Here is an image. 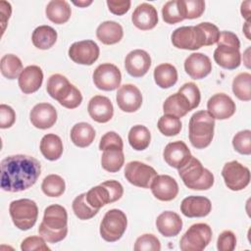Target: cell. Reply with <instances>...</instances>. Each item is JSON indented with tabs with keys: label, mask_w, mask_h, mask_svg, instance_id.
<instances>
[{
	"label": "cell",
	"mask_w": 251,
	"mask_h": 251,
	"mask_svg": "<svg viewBox=\"0 0 251 251\" xmlns=\"http://www.w3.org/2000/svg\"><path fill=\"white\" fill-rule=\"evenodd\" d=\"M40 174V163L34 157L8 156L1 161V188L9 192L24 191L37 181Z\"/></svg>",
	"instance_id": "1"
},
{
	"label": "cell",
	"mask_w": 251,
	"mask_h": 251,
	"mask_svg": "<svg viewBox=\"0 0 251 251\" xmlns=\"http://www.w3.org/2000/svg\"><path fill=\"white\" fill-rule=\"evenodd\" d=\"M38 233L49 243L62 241L68 233V213L65 207L53 204L44 210Z\"/></svg>",
	"instance_id": "2"
},
{
	"label": "cell",
	"mask_w": 251,
	"mask_h": 251,
	"mask_svg": "<svg viewBox=\"0 0 251 251\" xmlns=\"http://www.w3.org/2000/svg\"><path fill=\"white\" fill-rule=\"evenodd\" d=\"M218 47L214 51V60L222 68L235 70L240 66L241 54L238 36L227 30L220 32Z\"/></svg>",
	"instance_id": "3"
},
{
	"label": "cell",
	"mask_w": 251,
	"mask_h": 251,
	"mask_svg": "<svg viewBox=\"0 0 251 251\" xmlns=\"http://www.w3.org/2000/svg\"><path fill=\"white\" fill-rule=\"evenodd\" d=\"M46 90L53 99L68 109H75L82 102L80 91L60 74H54L48 78Z\"/></svg>",
	"instance_id": "4"
},
{
	"label": "cell",
	"mask_w": 251,
	"mask_h": 251,
	"mask_svg": "<svg viewBox=\"0 0 251 251\" xmlns=\"http://www.w3.org/2000/svg\"><path fill=\"white\" fill-rule=\"evenodd\" d=\"M215 119L208 111H198L189 120L188 137L196 149H204L210 145L214 137Z\"/></svg>",
	"instance_id": "5"
},
{
	"label": "cell",
	"mask_w": 251,
	"mask_h": 251,
	"mask_svg": "<svg viewBox=\"0 0 251 251\" xmlns=\"http://www.w3.org/2000/svg\"><path fill=\"white\" fill-rule=\"evenodd\" d=\"M178 175L184 185L193 190H207L213 186L215 181L214 175L193 156L178 169Z\"/></svg>",
	"instance_id": "6"
},
{
	"label": "cell",
	"mask_w": 251,
	"mask_h": 251,
	"mask_svg": "<svg viewBox=\"0 0 251 251\" xmlns=\"http://www.w3.org/2000/svg\"><path fill=\"white\" fill-rule=\"evenodd\" d=\"M9 213L13 224L21 230L31 228L38 217V207L33 200L24 198L10 203Z\"/></svg>",
	"instance_id": "7"
},
{
	"label": "cell",
	"mask_w": 251,
	"mask_h": 251,
	"mask_svg": "<svg viewBox=\"0 0 251 251\" xmlns=\"http://www.w3.org/2000/svg\"><path fill=\"white\" fill-rule=\"evenodd\" d=\"M127 226L126 214L119 209L106 212L100 223V235L108 242L118 241L125 233Z\"/></svg>",
	"instance_id": "8"
},
{
	"label": "cell",
	"mask_w": 251,
	"mask_h": 251,
	"mask_svg": "<svg viewBox=\"0 0 251 251\" xmlns=\"http://www.w3.org/2000/svg\"><path fill=\"white\" fill-rule=\"evenodd\" d=\"M212 228L209 225L198 223L192 225L182 235L179 248L182 251H202L210 243Z\"/></svg>",
	"instance_id": "9"
},
{
	"label": "cell",
	"mask_w": 251,
	"mask_h": 251,
	"mask_svg": "<svg viewBox=\"0 0 251 251\" xmlns=\"http://www.w3.org/2000/svg\"><path fill=\"white\" fill-rule=\"evenodd\" d=\"M175 47L184 50H197L206 45L203 30L199 25L180 26L175 29L171 36Z\"/></svg>",
	"instance_id": "10"
},
{
	"label": "cell",
	"mask_w": 251,
	"mask_h": 251,
	"mask_svg": "<svg viewBox=\"0 0 251 251\" xmlns=\"http://www.w3.org/2000/svg\"><path fill=\"white\" fill-rule=\"evenodd\" d=\"M222 176L225 184L232 191L244 189L250 182V171L237 161H230L224 165Z\"/></svg>",
	"instance_id": "11"
},
{
	"label": "cell",
	"mask_w": 251,
	"mask_h": 251,
	"mask_svg": "<svg viewBox=\"0 0 251 251\" xmlns=\"http://www.w3.org/2000/svg\"><path fill=\"white\" fill-rule=\"evenodd\" d=\"M157 176L154 168L139 161H131L126 165L125 177L134 186L150 188L153 179Z\"/></svg>",
	"instance_id": "12"
},
{
	"label": "cell",
	"mask_w": 251,
	"mask_h": 251,
	"mask_svg": "<svg viewBox=\"0 0 251 251\" xmlns=\"http://www.w3.org/2000/svg\"><path fill=\"white\" fill-rule=\"evenodd\" d=\"M93 82L98 89L112 91L117 89L122 81V74L117 66L104 63L99 65L92 75Z\"/></svg>",
	"instance_id": "13"
},
{
	"label": "cell",
	"mask_w": 251,
	"mask_h": 251,
	"mask_svg": "<svg viewBox=\"0 0 251 251\" xmlns=\"http://www.w3.org/2000/svg\"><path fill=\"white\" fill-rule=\"evenodd\" d=\"M69 57L79 65H92L99 57L100 49L93 40H80L75 42L69 48Z\"/></svg>",
	"instance_id": "14"
},
{
	"label": "cell",
	"mask_w": 251,
	"mask_h": 251,
	"mask_svg": "<svg viewBox=\"0 0 251 251\" xmlns=\"http://www.w3.org/2000/svg\"><path fill=\"white\" fill-rule=\"evenodd\" d=\"M116 100L119 108L126 113L136 112L142 104V94L134 84H124L118 89Z\"/></svg>",
	"instance_id": "15"
},
{
	"label": "cell",
	"mask_w": 251,
	"mask_h": 251,
	"mask_svg": "<svg viewBox=\"0 0 251 251\" xmlns=\"http://www.w3.org/2000/svg\"><path fill=\"white\" fill-rule=\"evenodd\" d=\"M151 67L150 55L141 49L130 51L125 60V68L127 74L133 77H141L147 74Z\"/></svg>",
	"instance_id": "16"
},
{
	"label": "cell",
	"mask_w": 251,
	"mask_h": 251,
	"mask_svg": "<svg viewBox=\"0 0 251 251\" xmlns=\"http://www.w3.org/2000/svg\"><path fill=\"white\" fill-rule=\"evenodd\" d=\"M207 109L214 119L226 120L233 116L236 106L228 95L225 93H216L208 100Z\"/></svg>",
	"instance_id": "17"
},
{
	"label": "cell",
	"mask_w": 251,
	"mask_h": 251,
	"mask_svg": "<svg viewBox=\"0 0 251 251\" xmlns=\"http://www.w3.org/2000/svg\"><path fill=\"white\" fill-rule=\"evenodd\" d=\"M191 156L192 155L190 153L189 148L181 140H176L168 143L163 152L165 162L169 166L177 170L181 168L183 165H185L191 158Z\"/></svg>",
	"instance_id": "18"
},
{
	"label": "cell",
	"mask_w": 251,
	"mask_h": 251,
	"mask_svg": "<svg viewBox=\"0 0 251 251\" xmlns=\"http://www.w3.org/2000/svg\"><path fill=\"white\" fill-rule=\"evenodd\" d=\"M150 189L158 200L171 201L178 193V184L171 176L157 175L150 185Z\"/></svg>",
	"instance_id": "19"
},
{
	"label": "cell",
	"mask_w": 251,
	"mask_h": 251,
	"mask_svg": "<svg viewBox=\"0 0 251 251\" xmlns=\"http://www.w3.org/2000/svg\"><path fill=\"white\" fill-rule=\"evenodd\" d=\"M29 120L33 126L46 129L53 126L57 121V111L49 103L36 104L29 113Z\"/></svg>",
	"instance_id": "20"
},
{
	"label": "cell",
	"mask_w": 251,
	"mask_h": 251,
	"mask_svg": "<svg viewBox=\"0 0 251 251\" xmlns=\"http://www.w3.org/2000/svg\"><path fill=\"white\" fill-rule=\"evenodd\" d=\"M87 111L90 118L100 124L109 122L114 115V107L111 100L103 95L93 96L88 102Z\"/></svg>",
	"instance_id": "21"
},
{
	"label": "cell",
	"mask_w": 251,
	"mask_h": 251,
	"mask_svg": "<svg viewBox=\"0 0 251 251\" xmlns=\"http://www.w3.org/2000/svg\"><path fill=\"white\" fill-rule=\"evenodd\" d=\"M184 70L193 79H201L212 71L210 58L203 53H192L184 61Z\"/></svg>",
	"instance_id": "22"
},
{
	"label": "cell",
	"mask_w": 251,
	"mask_h": 251,
	"mask_svg": "<svg viewBox=\"0 0 251 251\" xmlns=\"http://www.w3.org/2000/svg\"><path fill=\"white\" fill-rule=\"evenodd\" d=\"M212 210L211 201L204 196H188L181 201L180 211L188 218H203Z\"/></svg>",
	"instance_id": "23"
},
{
	"label": "cell",
	"mask_w": 251,
	"mask_h": 251,
	"mask_svg": "<svg viewBox=\"0 0 251 251\" xmlns=\"http://www.w3.org/2000/svg\"><path fill=\"white\" fill-rule=\"evenodd\" d=\"M132 24L141 30L152 29L158 24V13L156 8L149 3L139 4L131 15Z\"/></svg>",
	"instance_id": "24"
},
{
	"label": "cell",
	"mask_w": 251,
	"mask_h": 251,
	"mask_svg": "<svg viewBox=\"0 0 251 251\" xmlns=\"http://www.w3.org/2000/svg\"><path fill=\"white\" fill-rule=\"evenodd\" d=\"M42 81L43 72L41 68L36 65L25 67L18 78L20 89L25 94H31L37 91L40 88Z\"/></svg>",
	"instance_id": "25"
},
{
	"label": "cell",
	"mask_w": 251,
	"mask_h": 251,
	"mask_svg": "<svg viewBox=\"0 0 251 251\" xmlns=\"http://www.w3.org/2000/svg\"><path fill=\"white\" fill-rule=\"evenodd\" d=\"M156 226L163 236H176L182 228V220L176 213L173 211H165L157 217Z\"/></svg>",
	"instance_id": "26"
},
{
	"label": "cell",
	"mask_w": 251,
	"mask_h": 251,
	"mask_svg": "<svg viewBox=\"0 0 251 251\" xmlns=\"http://www.w3.org/2000/svg\"><path fill=\"white\" fill-rule=\"evenodd\" d=\"M96 36L103 44L112 45L121 41L124 36V30L119 23L105 21L98 25Z\"/></svg>",
	"instance_id": "27"
},
{
	"label": "cell",
	"mask_w": 251,
	"mask_h": 251,
	"mask_svg": "<svg viewBox=\"0 0 251 251\" xmlns=\"http://www.w3.org/2000/svg\"><path fill=\"white\" fill-rule=\"evenodd\" d=\"M191 110L193 109L187 98L178 91L169 96L163 104L165 115H173L177 118L184 117Z\"/></svg>",
	"instance_id": "28"
},
{
	"label": "cell",
	"mask_w": 251,
	"mask_h": 251,
	"mask_svg": "<svg viewBox=\"0 0 251 251\" xmlns=\"http://www.w3.org/2000/svg\"><path fill=\"white\" fill-rule=\"evenodd\" d=\"M45 14L52 23L62 25L70 20L72 10L65 0H51L46 6Z\"/></svg>",
	"instance_id": "29"
},
{
	"label": "cell",
	"mask_w": 251,
	"mask_h": 251,
	"mask_svg": "<svg viewBox=\"0 0 251 251\" xmlns=\"http://www.w3.org/2000/svg\"><path fill=\"white\" fill-rule=\"evenodd\" d=\"M40 152L49 161L58 160L63 154V142L57 134L47 133L45 134L40 141Z\"/></svg>",
	"instance_id": "30"
},
{
	"label": "cell",
	"mask_w": 251,
	"mask_h": 251,
	"mask_svg": "<svg viewBox=\"0 0 251 251\" xmlns=\"http://www.w3.org/2000/svg\"><path fill=\"white\" fill-rule=\"evenodd\" d=\"M71 140L73 143L80 148L89 146L95 138V129L91 125L80 122L75 124L71 129Z\"/></svg>",
	"instance_id": "31"
},
{
	"label": "cell",
	"mask_w": 251,
	"mask_h": 251,
	"mask_svg": "<svg viewBox=\"0 0 251 251\" xmlns=\"http://www.w3.org/2000/svg\"><path fill=\"white\" fill-rule=\"evenodd\" d=\"M57 31L50 25L37 26L31 35L33 45L41 50H47L51 48L57 40Z\"/></svg>",
	"instance_id": "32"
},
{
	"label": "cell",
	"mask_w": 251,
	"mask_h": 251,
	"mask_svg": "<svg viewBox=\"0 0 251 251\" xmlns=\"http://www.w3.org/2000/svg\"><path fill=\"white\" fill-rule=\"evenodd\" d=\"M154 80L161 88H170L177 81V71L169 63L158 65L154 70Z\"/></svg>",
	"instance_id": "33"
},
{
	"label": "cell",
	"mask_w": 251,
	"mask_h": 251,
	"mask_svg": "<svg viewBox=\"0 0 251 251\" xmlns=\"http://www.w3.org/2000/svg\"><path fill=\"white\" fill-rule=\"evenodd\" d=\"M125 163L123 149L118 147H109L103 151L101 157L102 168L110 173L119 172Z\"/></svg>",
	"instance_id": "34"
},
{
	"label": "cell",
	"mask_w": 251,
	"mask_h": 251,
	"mask_svg": "<svg viewBox=\"0 0 251 251\" xmlns=\"http://www.w3.org/2000/svg\"><path fill=\"white\" fill-rule=\"evenodd\" d=\"M127 139L130 146L134 150L142 151L149 146L151 141V133L145 126L136 125L129 129Z\"/></svg>",
	"instance_id": "35"
},
{
	"label": "cell",
	"mask_w": 251,
	"mask_h": 251,
	"mask_svg": "<svg viewBox=\"0 0 251 251\" xmlns=\"http://www.w3.org/2000/svg\"><path fill=\"white\" fill-rule=\"evenodd\" d=\"M0 69L1 74L8 79L17 78L24 70L21 59L14 54H6L1 58Z\"/></svg>",
	"instance_id": "36"
},
{
	"label": "cell",
	"mask_w": 251,
	"mask_h": 251,
	"mask_svg": "<svg viewBox=\"0 0 251 251\" xmlns=\"http://www.w3.org/2000/svg\"><path fill=\"white\" fill-rule=\"evenodd\" d=\"M232 91L241 101L251 100V75L240 73L232 80Z\"/></svg>",
	"instance_id": "37"
},
{
	"label": "cell",
	"mask_w": 251,
	"mask_h": 251,
	"mask_svg": "<svg viewBox=\"0 0 251 251\" xmlns=\"http://www.w3.org/2000/svg\"><path fill=\"white\" fill-rule=\"evenodd\" d=\"M41 189L43 193L49 197H59L65 192L66 183L62 176L52 174L44 177Z\"/></svg>",
	"instance_id": "38"
},
{
	"label": "cell",
	"mask_w": 251,
	"mask_h": 251,
	"mask_svg": "<svg viewBox=\"0 0 251 251\" xmlns=\"http://www.w3.org/2000/svg\"><path fill=\"white\" fill-rule=\"evenodd\" d=\"M72 207L75 215L79 220H89L93 218L99 211L88 204L86 200V193H81L76 196L73 201Z\"/></svg>",
	"instance_id": "39"
},
{
	"label": "cell",
	"mask_w": 251,
	"mask_h": 251,
	"mask_svg": "<svg viewBox=\"0 0 251 251\" xmlns=\"http://www.w3.org/2000/svg\"><path fill=\"white\" fill-rule=\"evenodd\" d=\"M86 200L91 207L98 210L106 204L111 203L109 191L102 184H99L89 189L86 192Z\"/></svg>",
	"instance_id": "40"
},
{
	"label": "cell",
	"mask_w": 251,
	"mask_h": 251,
	"mask_svg": "<svg viewBox=\"0 0 251 251\" xmlns=\"http://www.w3.org/2000/svg\"><path fill=\"white\" fill-rule=\"evenodd\" d=\"M183 19L193 20L201 17L205 10L203 0H177Z\"/></svg>",
	"instance_id": "41"
},
{
	"label": "cell",
	"mask_w": 251,
	"mask_h": 251,
	"mask_svg": "<svg viewBox=\"0 0 251 251\" xmlns=\"http://www.w3.org/2000/svg\"><path fill=\"white\" fill-rule=\"evenodd\" d=\"M157 126L165 136H174L180 132L182 125L179 118L173 115H164L159 119Z\"/></svg>",
	"instance_id": "42"
},
{
	"label": "cell",
	"mask_w": 251,
	"mask_h": 251,
	"mask_svg": "<svg viewBox=\"0 0 251 251\" xmlns=\"http://www.w3.org/2000/svg\"><path fill=\"white\" fill-rule=\"evenodd\" d=\"M162 17L165 23L170 25H174L184 20L180 8L178 6L177 0H172L165 3V5L162 8Z\"/></svg>",
	"instance_id": "43"
},
{
	"label": "cell",
	"mask_w": 251,
	"mask_h": 251,
	"mask_svg": "<svg viewBox=\"0 0 251 251\" xmlns=\"http://www.w3.org/2000/svg\"><path fill=\"white\" fill-rule=\"evenodd\" d=\"M232 146L238 153L242 155L251 154V131L244 129L238 131L232 138Z\"/></svg>",
	"instance_id": "44"
},
{
	"label": "cell",
	"mask_w": 251,
	"mask_h": 251,
	"mask_svg": "<svg viewBox=\"0 0 251 251\" xmlns=\"http://www.w3.org/2000/svg\"><path fill=\"white\" fill-rule=\"evenodd\" d=\"M133 248L135 251H160L161 243L154 234L145 233L136 239Z\"/></svg>",
	"instance_id": "45"
},
{
	"label": "cell",
	"mask_w": 251,
	"mask_h": 251,
	"mask_svg": "<svg viewBox=\"0 0 251 251\" xmlns=\"http://www.w3.org/2000/svg\"><path fill=\"white\" fill-rule=\"evenodd\" d=\"M178 92L182 93L187 100L189 101L192 109H195L199 106L201 100V94L198 86L193 82L184 83L179 89Z\"/></svg>",
	"instance_id": "46"
},
{
	"label": "cell",
	"mask_w": 251,
	"mask_h": 251,
	"mask_svg": "<svg viewBox=\"0 0 251 251\" xmlns=\"http://www.w3.org/2000/svg\"><path fill=\"white\" fill-rule=\"evenodd\" d=\"M45 239L41 236H28L25 238L21 243V249L23 251H49L50 248L45 243Z\"/></svg>",
	"instance_id": "47"
},
{
	"label": "cell",
	"mask_w": 251,
	"mask_h": 251,
	"mask_svg": "<svg viewBox=\"0 0 251 251\" xmlns=\"http://www.w3.org/2000/svg\"><path fill=\"white\" fill-rule=\"evenodd\" d=\"M236 245L235 234L230 230H224L218 237L217 248L219 251H232Z\"/></svg>",
	"instance_id": "48"
},
{
	"label": "cell",
	"mask_w": 251,
	"mask_h": 251,
	"mask_svg": "<svg viewBox=\"0 0 251 251\" xmlns=\"http://www.w3.org/2000/svg\"><path fill=\"white\" fill-rule=\"evenodd\" d=\"M109 147H118L120 149L124 148V143L122 137L115 131L106 132L100 139L99 149L104 151Z\"/></svg>",
	"instance_id": "49"
},
{
	"label": "cell",
	"mask_w": 251,
	"mask_h": 251,
	"mask_svg": "<svg viewBox=\"0 0 251 251\" xmlns=\"http://www.w3.org/2000/svg\"><path fill=\"white\" fill-rule=\"evenodd\" d=\"M199 27L203 30L205 39H206V45L205 46H210L218 42L219 37H220V30L217 25L214 24L205 22V23H200Z\"/></svg>",
	"instance_id": "50"
},
{
	"label": "cell",
	"mask_w": 251,
	"mask_h": 251,
	"mask_svg": "<svg viewBox=\"0 0 251 251\" xmlns=\"http://www.w3.org/2000/svg\"><path fill=\"white\" fill-rule=\"evenodd\" d=\"M16 121V113L13 108L6 104L0 105V127L9 128Z\"/></svg>",
	"instance_id": "51"
},
{
	"label": "cell",
	"mask_w": 251,
	"mask_h": 251,
	"mask_svg": "<svg viewBox=\"0 0 251 251\" xmlns=\"http://www.w3.org/2000/svg\"><path fill=\"white\" fill-rule=\"evenodd\" d=\"M101 184L108 189L109 194H110L111 203L118 201L123 196L124 188H123V185L119 181L112 179V180H106V181L102 182Z\"/></svg>",
	"instance_id": "52"
},
{
	"label": "cell",
	"mask_w": 251,
	"mask_h": 251,
	"mask_svg": "<svg viewBox=\"0 0 251 251\" xmlns=\"http://www.w3.org/2000/svg\"><path fill=\"white\" fill-rule=\"evenodd\" d=\"M131 2L129 0H107L109 11L117 16L126 14L130 8Z\"/></svg>",
	"instance_id": "53"
},
{
	"label": "cell",
	"mask_w": 251,
	"mask_h": 251,
	"mask_svg": "<svg viewBox=\"0 0 251 251\" xmlns=\"http://www.w3.org/2000/svg\"><path fill=\"white\" fill-rule=\"evenodd\" d=\"M0 10H1V24H2V32H4L6 24L11 16L12 13V7L9 2L1 1L0 2Z\"/></svg>",
	"instance_id": "54"
},
{
	"label": "cell",
	"mask_w": 251,
	"mask_h": 251,
	"mask_svg": "<svg viewBox=\"0 0 251 251\" xmlns=\"http://www.w3.org/2000/svg\"><path fill=\"white\" fill-rule=\"evenodd\" d=\"M250 5L251 1H245L241 4V15L246 19V21H250Z\"/></svg>",
	"instance_id": "55"
},
{
	"label": "cell",
	"mask_w": 251,
	"mask_h": 251,
	"mask_svg": "<svg viewBox=\"0 0 251 251\" xmlns=\"http://www.w3.org/2000/svg\"><path fill=\"white\" fill-rule=\"evenodd\" d=\"M243 31H244V34L245 36L251 40V36H250V21H246L245 25H243Z\"/></svg>",
	"instance_id": "56"
},
{
	"label": "cell",
	"mask_w": 251,
	"mask_h": 251,
	"mask_svg": "<svg viewBox=\"0 0 251 251\" xmlns=\"http://www.w3.org/2000/svg\"><path fill=\"white\" fill-rule=\"evenodd\" d=\"M73 3L75 5V6H78V7H86V6H89L90 4H92V1L91 0H82V1H73Z\"/></svg>",
	"instance_id": "57"
},
{
	"label": "cell",
	"mask_w": 251,
	"mask_h": 251,
	"mask_svg": "<svg viewBox=\"0 0 251 251\" xmlns=\"http://www.w3.org/2000/svg\"><path fill=\"white\" fill-rule=\"evenodd\" d=\"M249 52H250V47L249 48H247L246 49V51H245V53H244V55H243V57H246V60L245 59H243V61H244V64H245V66L249 69L250 68V59H249Z\"/></svg>",
	"instance_id": "58"
}]
</instances>
